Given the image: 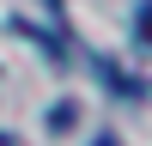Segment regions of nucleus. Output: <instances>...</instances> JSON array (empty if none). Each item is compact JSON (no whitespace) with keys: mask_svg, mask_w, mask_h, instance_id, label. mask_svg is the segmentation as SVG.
<instances>
[{"mask_svg":"<svg viewBox=\"0 0 152 146\" xmlns=\"http://www.w3.org/2000/svg\"><path fill=\"white\" fill-rule=\"evenodd\" d=\"M73 122H79V104H73V97H61V104L49 110V128H55V134H67Z\"/></svg>","mask_w":152,"mask_h":146,"instance_id":"f257e3e1","label":"nucleus"},{"mask_svg":"<svg viewBox=\"0 0 152 146\" xmlns=\"http://www.w3.org/2000/svg\"><path fill=\"white\" fill-rule=\"evenodd\" d=\"M91 146H122V140H116V134H97V140H91Z\"/></svg>","mask_w":152,"mask_h":146,"instance_id":"f03ea898","label":"nucleus"},{"mask_svg":"<svg viewBox=\"0 0 152 146\" xmlns=\"http://www.w3.org/2000/svg\"><path fill=\"white\" fill-rule=\"evenodd\" d=\"M49 6H61V0H49Z\"/></svg>","mask_w":152,"mask_h":146,"instance_id":"7ed1b4c3","label":"nucleus"}]
</instances>
